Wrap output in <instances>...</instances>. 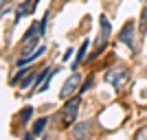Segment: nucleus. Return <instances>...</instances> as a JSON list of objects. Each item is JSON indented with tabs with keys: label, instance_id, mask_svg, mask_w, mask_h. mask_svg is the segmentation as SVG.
I'll return each instance as SVG.
<instances>
[{
	"label": "nucleus",
	"instance_id": "nucleus-5",
	"mask_svg": "<svg viewBox=\"0 0 147 140\" xmlns=\"http://www.w3.org/2000/svg\"><path fill=\"white\" fill-rule=\"evenodd\" d=\"M99 24H101V35H99V40H97V53H94L92 57H97L99 53H101V48H103L105 44H108V40H110V31H112V26H110V20L105 18V15H101Z\"/></svg>",
	"mask_w": 147,
	"mask_h": 140
},
{
	"label": "nucleus",
	"instance_id": "nucleus-2",
	"mask_svg": "<svg viewBox=\"0 0 147 140\" xmlns=\"http://www.w3.org/2000/svg\"><path fill=\"white\" fill-rule=\"evenodd\" d=\"M40 35H42V26L40 24H31V29L26 31V35H24V40H22V50L24 53H31V48L37 44V40H40Z\"/></svg>",
	"mask_w": 147,
	"mask_h": 140
},
{
	"label": "nucleus",
	"instance_id": "nucleus-18",
	"mask_svg": "<svg viewBox=\"0 0 147 140\" xmlns=\"http://www.w3.org/2000/svg\"><path fill=\"white\" fill-rule=\"evenodd\" d=\"M5 2H7V0H0V9H2V7H5Z\"/></svg>",
	"mask_w": 147,
	"mask_h": 140
},
{
	"label": "nucleus",
	"instance_id": "nucleus-6",
	"mask_svg": "<svg viewBox=\"0 0 147 140\" xmlns=\"http://www.w3.org/2000/svg\"><path fill=\"white\" fill-rule=\"evenodd\" d=\"M90 127H92L90 121L77 123V125H75V129H73V138H75V140H86L88 136H90Z\"/></svg>",
	"mask_w": 147,
	"mask_h": 140
},
{
	"label": "nucleus",
	"instance_id": "nucleus-10",
	"mask_svg": "<svg viewBox=\"0 0 147 140\" xmlns=\"http://www.w3.org/2000/svg\"><path fill=\"white\" fill-rule=\"evenodd\" d=\"M44 127H46V118H40V121H35V125H33V136H37Z\"/></svg>",
	"mask_w": 147,
	"mask_h": 140
},
{
	"label": "nucleus",
	"instance_id": "nucleus-17",
	"mask_svg": "<svg viewBox=\"0 0 147 140\" xmlns=\"http://www.w3.org/2000/svg\"><path fill=\"white\" fill-rule=\"evenodd\" d=\"M24 140H33V134H26V136H24Z\"/></svg>",
	"mask_w": 147,
	"mask_h": 140
},
{
	"label": "nucleus",
	"instance_id": "nucleus-9",
	"mask_svg": "<svg viewBox=\"0 0 147 140\" xmlns=\"http://www.w3.org/2000/svg\"><path fill=\"white\" fill-rule=\"evenodd\" d=\"M35 5H37V0H29V2H22V5L16 9V20L22 18V15H26V13H33Z\"/></svg>",
	"mask_w": 147,
	"mask_h": 140
},
{
	"label": "nucleus",
	"instance_id": "nucleus-3",
	"mask_svg": "<svg viewBox=\"0 0 147 140\" xmlns=\"http://www.w3.org/2000/svg\"><path fill=\"white\" fill-rule=\"evenodd\" d=\"M79 96H75V98H70L68 101V105H66V110H64V114H61V125L64 127H68V125H73L75 123V118H77V112H79Z\"/></svg>",
	"mask_w": 147,
	"mask_h": 140
},
{
	"label": "nucleus",
	"instance_id": "nucleus-16",
	"mask_svg": "<svg viewBox=\"0 0 147 140\" xmlns=\"http://www.w3.org/2000/svg\"><path fill=\"white\" fill-rule=\"evenodd\" d=\"M145 29H147V9H143V15H141V31L145 33Z\"/></svg>",
	"mask_w": 147,
	"mask_h": 140
},
{
	"label": "nucleus",
	"instance_id": "nucleus-15",
	"mask_svg": "<svg viewBox=\"0 0 147 140\" xmlns=\"http://www.w3.org/2000/svg\"><path fill=\"white\" fill-rule=\"evenodd\" d=\"M31 114H33V110L31 107H26V110H22V114H20V118H22V123H26L31 118Z\"/></svg>",
	"mask_w": 147,
	"mask_h": 140
},
{
	"label": "nucleus",
	"instance_id": "nucleus-4",
	"mask_svg": "<svg viewBox=\"0 0 147 140\" xmlns=\"http://www.w3.org/2000/svg\"><path fill=\"white\" fill-rule=\"evenodd\" d=\"M79 85H81V77H79L77 72H73V74L66 79V83H64V88H61V92H59V96H61V98H70L75 92L79 90Z\"/></svg>",
	"mask_w": 147,
	"mask_h": 140
},
{
	"label": "nucleus",
	"instance_id": "nucleus-8",
	"mask_svg": "<svg viewBox=\"0 0 147 140\" xmlns=\"http://www.w3.org/2000/svg\"><path fill=\"white\" fill-rule=\"evenodd\" d=\"M42 53H44V46H37V48L31 50V53H22V55H20V59H18V64H20V66H24V64H29V61L37 59Z\"/></svg>",
	"mask_w": 147,
	"mask_h": 140
},
{
	"label": "nucleus",
	"instance_id": "nucleus-13",
	"mask_svg": "<svg viewBox=\"0 0 147 140\" xmlns=\"http://www.w3.org/2000/svg\"><path fill=\"white\" fill-rule=\"evenodd\" d=\"M31 70H33V68H22V70H20V72H18V74H16V77H13V79H11V83H16V81H20V79H22V77H24V74H29Z\"/></svg>",
	"mask_w": 147,
	"mask_h": 140
},
{
	"label": "nucleus",
	"instance_id": "nucleus-7",
	"mask_svg": "<svg viewBox=\"0 0 147 140\" xmlns=\"http://www.w3.org/2000/svg\"><path fill=\"white\" fill-rule=\"evenodd\" d=\"M119 40H121L123 44H127L129 48H134V22H127V24L123 26Z\"/></svg>",
	"mask_w": 147,
	"mask_h": 140
},
{
	"label": "nucleus",
	"instance_id": "nucleus-1",
	"mask_svg": "<svg viewBox=\"0 0 147 140\" xmlns=\"http://www.w3.org/2000/svg\"><path fill=\"white\" fill-rule=\"evenodd\" d=\"M127 81H129V70H127V68H112L110 72L105 74V83H110L114 90L125 88Z\"/></svg>",
	"mask_w": 147,
	"mask_h": 140
},
{
	"label": "nucleus",
	"instance_id": "nucleus-12",
	"mask_svg": "<svg viewBox=\"0 0 147 140\" xmlns=\"http://www.w3.org/2000/svg\"><path fill=\"white\" fill-rule=\"evenodd\" d=\"M31 83H35V72H33V70H31V72L26 74V79L22 81V88H29Z\"/></svg>",
	"mask_w": 147,
	"mask_h": 140
},
{
	"label": "nucleus",
	"instance_id": "nucleus-11",
	"mask_svg": "<svg viewBox=\"0 0 147 140\" xmlns=\"http://www.w3.org/2000/svg\"><path fill=\"white\" fill-rule=\"evenodd\" d=\"M134 140H147V125H143V127L134 134Z\"/></svg>",
	"mask_w": 147,
	"mask_h": 140
},
{
	"label": "nucleus",
	"instance_id": "nucleus-14",
	"mask_svg": "<svg viewBox=\"0 0 147 140\" xmlns=\"http://www.w3.org/2000/svg\"><path fill=\"white\" fill-rule=\"evenodd\" d=\"M86 50H88V42L81 44V48H79V55H77V64H79L81 59H84V55H86Z\"/></svg>",
	"mask_w": 147,
	"mask_h": 140
}]
</instances>
